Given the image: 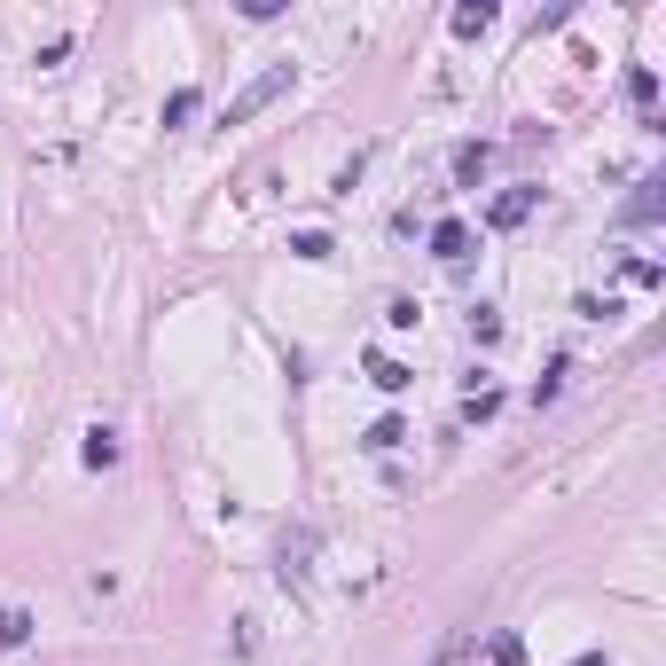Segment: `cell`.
Instances as JSON below:
<instances>
[{"instance_id":"obj_1","label":"cell","mask_w":666,"mask_h":666,"mask_svg":"<svg viewBox=\"0 0 666 666\" xmlns=\"http://www.w3.org/2000/svg\"><path fill=\"white\" fill-rule=\"evenodd\" d=\"M290 79H298V63H275L267 79H251V87H243V95L228 102V118H220V126H243V118H259V110H267L275 95H290Z\"/></svg>"},{"instance_id":"obj_2","label":"cell","mask_w":666,"mask_h":666,"mask_svg":"<svg viewBox=\"0 0 666 666\" xmlns=\"http://www.w3.org/2000/svg\"><path fill=\"white\" fill-rule=\"evenodd\" d=\"M533 204H541V189H510V196H494V204H486V228H518Z\"/></svg>"},{"instance_id":"obj_3","label":"cell","mask_w":666,"mask_h":666,"mask_svg":"<svg viewBox=\"0 0 666 666\" xmlns=\"http://www.w3.org/2000/svg\"><path fill=\"white\" fill-rule=\"evenodd\" d=\"M463 251H471V228L463 220H439L431 228V259H463Z\"/></svg>"},{"instance_id":"obj_4","label":"cell","mask_w":666,"mask_h":666,"mask_svg":"<svg viewBox=\"0 0 666 666\" xmlns=\"http://www.w3.org/2000/svg\"><path fill=\"white\" fill-rule=\"evenodd\" d=\"M369 384H377V392H408V384H416V369H400V361H369Z\"/></svg>"},{"instance_id":"obj_5","label":"cell","mask_w":666,"mask_h":666,"mask_svg":"<svg viewBox=\"0 0 666 666\" xmlns=\"http://www.w3.org/2000/svg\"><path fill=\"white\" fill-rule=\"evenodd\" d=\"M0 643H32V612H16V604H0Z\"/></svg>"},{"instance_id":"obj_6","label":"cell","mask_w":666,"mask_h":666,"mask_svg":"<svg viewBox=\"0 0 666 666\" xmlns=\"http://www.w3.org/2000/svg\"><path fill=\"white\" fill-rule=\"evenodd\" d=\"M87 463H95V471L118 463V431H87Z\"/></svg>"},{"instance_id":"obj_7","label":"cell","mask_w":666,"mask_h":666,"mask_svg":"<svg viewBox=\"0 0 666 666\" xmlns=\"http://www.w3.org/2000/svg\"><path fill=\"white\" fill-rule=\"evenodd\" d=\"M486 173V142H463L455 149V181H478Z\"/></svg>"},{"instance_id":"obj_8","label":"cell","mask_w":666,"mask_h":666,"mask_svg":"<svg viewBox=\"0 0 666 666\" xmlns=\"http://www.w3.org/2000/svg\"><path fill=\"white\" fill-rule=\"evenodd\" d=\"M400 439H408V424H400V416H384V424H369V447H377V455H392Z\"/></svg>"},{"instance_id":"obj_9","label":"cell","mask_w":666,"mask_h":666,"mask_svg":"<svg viewBox=\"0 0 666 666\" xmlns=\"http://www.w3.org/2000/svg\"><path fill=\"white\" fill-rule=\"evenodd\" d=\"M486 24H494V8H486V0H478V8H455V32H463V40H478Z\"/></svg>"},{"instance_id":"obj_10","label":"cell","mask_w":666,"mask_h":666,"mask_svg":"<svg viewBox=\"0 0 666 666\" xmlns=\"http://www.w3.org/2000/svg\"><path fill=\"white\" fill-rule=\"evenodd\" d=\"M290 251H298V259H330V236H322V228H306V236H290Z\"/></svg>"},{"instance_id":"obj_11","label":"cell","mask_w":666,"mask_h":666,"mask_svg":"<svg viewBox=\"0 0 666 666\" xmlns=\"http://www.w3.org/2000/svg\"><path fill=\"white\" fill-rule=\"evenodd\" d=\"M471 643H478V627H463V635H447V643H439V659H431V666H455V659H463V651H471Z\"/></svg>"},{"instance_id":"obj_12","label":"cell","mask_w":666,"mask_h":666,"mask_svg":"<svg viewBox=\"0 0 666 666\" xmlns=\"http://www.w3.org/2000/svg\"><path fill=\"white\" fill-rule=\"evenodd\" d=\"M181 118H196V87H181V95H165V126H181Z\"/></svg>"},{"instance_id":"obj_13","label":"cell","mask_w":666,"mask_h":666,"mask_svg":"<svg viewBox=\"0 0 666 666\" xmlns=\"http://www.w3.org/2000/svg\"><path fill=\"white\" fill-rule=\"evenodd\" d=\"M627 220H659V181H643V196L627 204Z\"/></svg>"},{"instance_id":"obj_14","label":"cell","mask_w":666,"mask_h":666,"mask_svg":"<svg viewBox=\"0 0 666 666\" xmlns=\"http://www.w3.org/2000/svg\"><path fill=\"white\" fill-rule=\"evenodd\" d=\"M572 666H612V659H604V651H580V659H572Z\"/></svg>"}]
</instances>
